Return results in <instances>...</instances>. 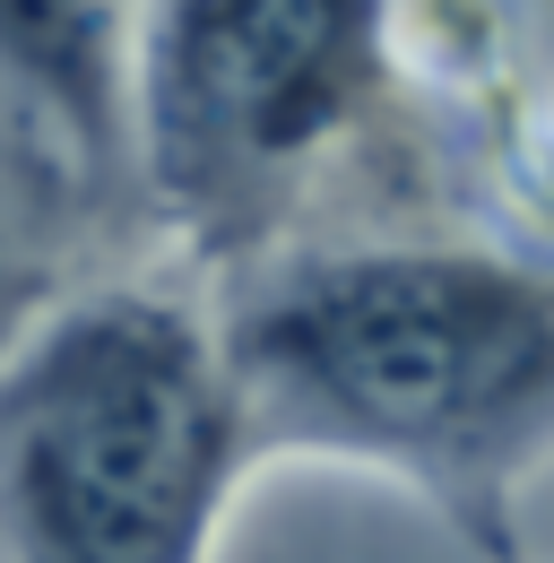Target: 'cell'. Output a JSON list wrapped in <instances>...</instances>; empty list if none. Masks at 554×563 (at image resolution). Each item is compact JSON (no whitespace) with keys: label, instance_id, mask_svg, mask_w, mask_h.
I'll return each instance as SVG.
<instances>
[{"label":"cell","instance_id":"obj_2","mask_svg":"<svg viewBox=\"0 0 554 563\" xmlns=\"http://www.w3.org/2000/svg\"><path fill=\"white\" fill-rule=\"evenodd\" d=\"M252 468L225 339L165 286H96L0 355V563H208Z\"/></svg>","mask_w":554,"mask_h":563},{"label":"cell","instance_id":"obj_4","mask_svg":"<svg viewBox=\"0 0 554 563\" xmlns=\"http://www.w3.org/2000/svg\"><path fill=\"white\" fill-rule=\"evenodd\" d=\"M131 0H0V78L87 165L131 156Z\"/></svg>","mask_w":554,"mask_h":563},{"label":"cell","instance_id":"obj_5","mask_svg":"<svg viewBox=\"0 0 554 563\" xmlns=\"http://www.w3.org/2000/svg\"><path fill=\"white\" fill-rule=\"evenodd\" d=\"M477 563H529V547H520V529H511V538H494V547H477Z\"/></svg>","mask_w":554,"mask_h":563},{"label":"cell","instance_id":"obj_3","mask_svg":"<svg viewBox=\"0 0 554 563\" xmlns=\"http://www.w3.org/2000/svg\"><path fill=\"white\" fill-rule=\"evenodd\" d=\"M399 87V0H138L131 165L191 252L261 269Z\"/></svg>","mask_w":554,"mask_h":563},{"label":"cell","instance_id":"obj_1","mask_svg":"<svg viewBox=\"0 0 554 563\" xmlns=\"http://www.w3.org/2000/svg\"><path fill=\"white\" fill-rule=\"evenodd\" d=\"M252 460L303 451L424 494L468 555L554 460V252L459 225L295 243L217 312Z\"/></svg>","mask_w":554,"mask_h":563}]
</instances>
